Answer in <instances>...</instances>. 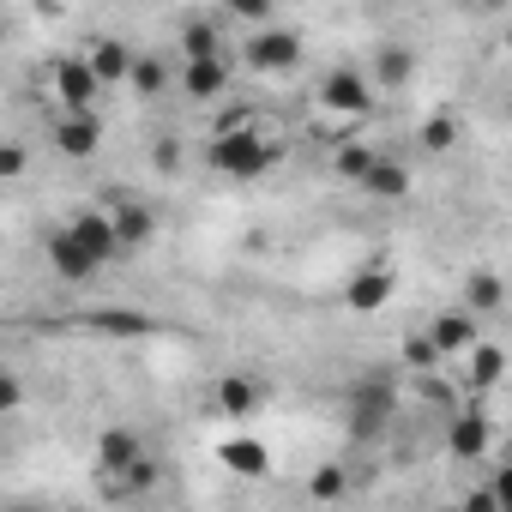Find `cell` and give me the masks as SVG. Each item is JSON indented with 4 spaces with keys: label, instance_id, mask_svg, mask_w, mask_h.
<instances>
[{
    "label": "cell",
    "instance_id": "cell-1",
    "mask_svg": "<svg viewBox=\"0 0 512 512\" xmlns=\"http://www.w3.org/2000/svg\"><path fill=\"white\" fill-rule=\"evenodd\" d=\"M272 163H278V145L260 139L253 127H241V133H217V139H211V169H223L229 181H260Z\"/></svg>",
    "mask_w": 512,
    "mask_h": 512
},
{
    "label": "cell",
    "instance_id": "cell-2",
    "mask_svg": "<svg viewBox=\"0 0 512 512\" xmlns=\"http://www.w3.org/2000/svg\"><path fill=\"white\" fill-rule=\"evenodd\" d=\"M97 91H103V79H97V67L91 61H55V97H61V109L67 115H97Z\"/></svg>",
    "mask_w": 512,
    "mask_h": 512
},
{
    "label": "cell",
    "instance_id": "cell-3",
    "mask_svg": "<svg viewBox=\"0 0 512 512\" xmlns=\"http://www.w3.org/2000/svg\"><path fill=\"white\" fill-rule=\"evenodd\" d=\"M392 416V386L380 380V374H368V380H356L350 386V434L356 440H374V428Z\"/></svg>",
    "mask_w": 512,
    "mask_h": 512
},
{
    "label": "cell",
    "instance_id": "cell-4",
    "mask_svg": "<svg viewBox=\"0 0 512 512\" xmlns=\"http://www.w3.org/2000/svg\"><path fill=\"white\" fill-rule=\"evenodd\" d=\"M49 266H55L67 284H85V278H91L103 260H97V253H91V247L73 235V223H61V229H49Z\"/></svg>",
    "mask_w": 512,
    "mask_h": 512
},
{
    "label": "cell",
    "instance_id": "cell-5",
    "mask_svg": "<svg viewBox=\"0 0 512 512\" xmlns=\"http://www.w3.org/2000/svg\"><path fill=\"white\" fill-rule=\"evenodd\" d=\"M320 103H326L332 115H368V109H374V91H368V79H362V73L332 67V73L320 79Z\"/></svg>",
    "mask_w": 512,
    "mask_h": 512
},
{
    "label": "cell",
    "instance_id": "cell-6",
    "mask_svg": "<svg viewBox=\"0 0 512 512\" xmlns=\"http://www.w3.org/2000/svg\"><path fill=\"white\" fill-rule=\"evenodd\" d=\"M302 61V37L296 31H260L247 43V67H260V73H290Z\"/></svg>",
    "mask_w": 512,
    "mask_h": 512
},
{
    "label": "cell",
    "instance_id": "cell-7",
    "mask_svg": "<svg viewBox=\"0 0 512 512\" xmlns=\"http://www.w3.org/2000/svg\"><path fill=\"white\" fill-rule=\"evenodd\" d=\"M428 338H434V350H440V356H470V350L482 344V326H476V314H470V308H458V314H434Z\"/></svg>",
    "mask_w": 512,
    "mask_h": 512
},
{
    "label": "cell",
    "instance_id": "cell-8",
    "mask_svg": "<svg viewBox=\"0 0 512 512\" xmlns=\"http://www.w3.org/2000/svg\"><path fill=\"white\" fill-rule=\"evenodd\" d=\"M392 290H398V278H392V266H362V272L350 278V290H344V302H350L356 314H380V308L392 302Z\"/></svg>",
    "mask_w": 512,
    "mask_h": 512
},
{
    "label": "cell",
    "instance_id": "cell-9",
    "mask_svg": "<svg viewBox=\"0 0 512 512\" xmlns=\"http://www.w3.org/2000/svg\"><path fill=\"white\" fill-rule=\"evenodd\" d=\"M139 458H145V440H139L133 428H103V440H97V470H103V476L121 482Z\"/></svg>",
    "mask_w": 512,
    "mask_h": 512
},
{
    "label": "cell",
    "instance_id": "cell-10",
    "mask_svg": "<svg viewBox=\"0 0 512 512\" xmlns=\"http://www.w3.org/2000/svg\"><path fill=\"white\" fill-rule=\"evenodd\" d=\"M55 145H61V157H91L103 145V121L97 115H61L55 121Z\"/></svg>",
    "mask_w": 512,
    "mask_h": 512
},
{
    "label": "cell",
    "instance_id": "cell-11",
    "mask_svg": "<svg viewBox=\"0 0 512 512\" xmlns=\"http://www.w3.org/2000/svg\"><path fill=\"white\" fill-rule=\"evenodd\" d=\"M115 235H121V253H139L151 235H157V217H151V205H139V199H121L115 211Z\"/></svg>",
    "mask_w": 512,
    "mask_h": 512
},
{
    "label": "cell",
    "instance_id": "cell-12",
    "mask_svg": "<svg viewBox=\"0 0 512 512\" xmlns=\"http://www.w3.org/2000/svg\"><path fill=\"white\" fill-rule=\"evenodd\" d=\"M73 235H79V241L97 253L103 266L115 260V253H121V235H115V217H109V211H79V217H73Z\"/></svg>",
    "mask_w": 512,
    "mask_h": 512
},
{
    "label": "cell",
    "instance_id": "cell-13",
    "mask_svg": "<svg viewBox=\"0 0 512 512\" xmlns=\"http://www.w3.org/2000/svg\"><path fill=\"white\" fill-rule=\"evenodd\" d=\"M223 464H229L235 476H247V482H260V476L272 470V452L253 440V434H241V440H223Z\"/></svg>",
    "mask_w": 512,
    "mask_h": 512
},
{
    "label": "cell",
    "instance_id": "cell-14",
    "mask_svg": "<svg viewBox=\"0 0 512 512\" xmlns=\"http://www.w3.org/2000/svg\"><path fill=\"white\" fill-rule=\"evenodd\" d=\"M488 440H494V428H488V416H482V410L458 416V422H452V434H446L452 458H482V452H488Z\"/></svg>",
    "mask_w": 512,
    "mask_h": 512
},
{
    "label": "cell",
    "instance_id": "cell-15",
    "mask_svg": "<svg viewBox=\"0 0 512 512\" xmlns=\"http://www.w3.org/2000/svg\"><path fill=\"white\" fill-rule=\"evenodd\" d=\"M91 332H103V338H145V332H157V320L151 314H133V308H97L91 314Z\"/></svg>",
    "mask_w": 512,
    "mask_h": 512
},
{
    "label": "cell",
    "instance_id": "cell-16",
    "mask_svg": "<svg viewBox=\"0 0 512 512\" xmlns=\"http://www.w3.org/2000/svg\"><path fill=\"white\" fill-rule=\"evenodd\" d=\"M217 410H223V416H235V422H247L253 410H260V386L241 380V374H229V380L217 386Z\"/></svg>",
    "mask_w": 512,
    "mask_h": 512
},
{
    "label": "cell",
    "instance_id": "cell-17",
    "mask_svg": "<svg viewBox=\"0 0 512 512\" xmlns=\"http://www.w3.org/2000/svg\"><path fill=\"white\" fill-rule=\"evenodd\" d=\"M91 67H97V79H103V85L133 79V55H127V43H115V37H103V43L91 49Z\"/></svg>",
    "mask_w": 512,
    "mask_h": 512
},
{
    "label": "cell",
    "instance_id": "cell-18",
    "mask_svg": "<svg viewBox=\"0 0 512 512\" xmlns=\"http://www.w3.org/2000/svg\"><path fill=\"white\" fill-rule=\"evenodd\" d=\"M362 187H368L374 199H404V193H410V169H404L398 157H380V163L368 169V181H362Z\"/></svg>",
    "mask_w": 512,
    "mask_h": 512
},
{
    "label": "cell",
    "instance_id": "cell-19",
    "mask_svg": "<svg viewBox=\"0 0 512 512\" xmlns=\"http://www.w3.org/2000/svg\"><path fill=\"white\" fill-rule=\"evenodd\" d=\"M410 73H416V55H410V49H398V43H386V49L374 55V79H380L386 91H398V85H410Z\"/></svg>",
    "mask_w": 512,
    "mask_h": 512
},
{
    "label": "cell",
    "instance_id": "cell-20",
    "mask_svg": "<svg viewBox=\"0 0 512 512\" xmlns=\"http://www.w3.org/2000/svg\"><path fill=\"white\" fill-rule=\"evenodd\" d=\"M464 302H470V314H494V308L506 302V284H500L494 272H470V278H464Z\"/></svg>",
    "mask_w": 512,
    "mask_h": 512
},
{
    "label": "cell",
    "instance_id": "cell-21",
    "mask_svg": "<svg viewBox=\"0 0 512 512\" xmlns=\"http://www.w3.org/2000/svg\"><path fill=\"white\" fill-rule=\"evenodd\" d=\"M181 49H187V61H223V55H217V25H211V19H187V25H181Z\"/></svg>",
    "mask_w": 512,
    "mask_h": 512
},
{
    "label": "cell",
    "instance_id": "cell-22",
    "mask_svg": "<svg viewBox=\"0 0 512 512\" xmlns=\"http://www.w3.org/2000/svg\"><path fill=\"white\" fill-rule=\"evenodd\" d=\"M229 67L223 61H187V97H223Z\"/></svg>",
    "mask_w": 512,
    "mask_h": 512
},
{
    "label": "cell",
    "instance_id": "cell-23",
    "mask_svg": "<svg viewBox=\"0 0 512 512\" xmlns=\"http://www.w3.org/2000/svg\"><path fill=\"white\" fill-rule=\"evenodd\" d=\"M506 374V350L500 344H476L470 350V386H494Z\"/></svg>",
    "mask_w": 512,
    "mask_h": 512
},
{
    "label": "cell",
    "instance_id": "cell-24",
    "mask_svg": "<svg viewBox=\"0 0 512 512\" xmlns=\"http://www.w3.org/2000/svg\"><path fill=\"white\" fill-rule=\"evenodd\" d=\"M344 488H350V476H344V464H320V470L308 476V494H314V500H338Z\"/></svg>",
    "mask_w": 512,
    "mask_h": 512
},
{
    "label": "cell",
    "instance_id": "cell-25",
    "mask_svg": "<svg viewBox=\"0 0 512 512\" xmlns=\"http://www.w3.org/2000/svg\"><path fill=\"white\" fill-rule=\"evenodd\" d=\"M422 145H428V151H452V145H458V121H452V115H428V121H422Z\"/></svg>",
    "mask_w": 512,
    "mask_h": 512
},
{
    "label": "cell",
    "instance_id": "cell-26",
    "mask_svg": "<svg viewBox=\"0 0 512 512\" xmlns=\"http://www.w3.org/2000/svg\"><path fill=\"white\" fill-rule=\"evenodd\" d=\"M380 157L368 151V145H338V175H350V181H368V169H374Z\"/></svg>",
    "mask_w": 512,
    "mask_h": 512
},
{
    "label": "cell",
    "instance_id": "cell-27",
    "mask_svg": "<svg viewBox=\"0 0 512 512\" xmlns=\"http://www.w3.org/2000/svg\"><path fill=\"white\" fill-rule=\"evenodd\" d=\"M133 85H139L145 97H157V91L169 85V73H163V61H151V55H145V61H133Z\"/></svg>",
    "mask_w": 512,
    "mask_h": 512
},
{
    "label": "cell",
    "instance_id": "cell-28",
    "mask_svg": "<svg viewBox=\"0 0 512 512\" xmlns=\"http://www.w3.org/2000/svg\"><path fill=\"white\" fill-rule=\"evenodd\" d=\"M404 362H410V368H434V362H440V350H434V338H428V332H416V338L404 344Z\"/></svg>",
    "mask_w": 512,
    "mask_h": 512
},
{
    "label": "cell",
    "instance_id": "cell-29",
    "mask_svg": "<svg viewBox=\"0 0 512 512\" xmlns=\"http://www.w3.org/2000/svg\"><path fill=\"white\" fill-rule=\"evenodd\" d=\"M151 482H157V464H151V458H139V464H133L115 488H121V494H139V488H151Z\"/></svg>",
    "mask_w": 512,
    "mask_h": 512
},
{
    "label": "cell",
    "instance_id": "cell-30",
    "mask_svg": "<svg viewBox=\"0 0 512 512\" xmlns=\"http://www.w3.org/2000/svg\"><path fill=\"white\" fill-rule=\"evenodd\" d=\"M458 512H500V494H494V488H470Z\"/></svg>",
    "mask_w": 512,
    "mask_h": 512
},
{
    "label": "cell",
    "instance_id": "cell-31",
    "mask_svg": "<svg viewBox=\"0 0 512 512\" xmlns=\"http://www.w3.org/2000/svg\"><path fill=\"white\" fill-rule=\"evenodd\" d=\"M0 175H25V145H7V151H0Z\"/></svg>",
    "mask_w": 512,
    "mask_h": 512
},
{
    "label": "cell",
    "instance_id": "cell-32",
    "mask_svg": "<svg viewBox=\"0 0 512 512\" xmlns=\"http://www.w3.org/2000/svg\"><path fill=\"white\" fill-rule=\"evenodd\" d=\"M488 488H494V494H500V506H512V464H500V470H494V482H488Z\"/></svg>",
    "mask_w": 512,
    "mask_h": 512
},
{
    "label": "cell",
    "instance_id": "cell-33",
    "mask_svg": "<svg viewBox=\"0 0 512 512\" xmlns=\"http://www.w3.org/2000/svg\"><path fill=\"white\" fill-rule=\"evenodd\" d=\"M235 19H253V25H260V19H272V13H266V0H235Z\"/></svg>",
    "mask_w": 512,
    "mask_h": 512
},
{
    "label": "cell",
    "instance_id": "cell-34",
    "mask_svg": "<svg viewBox=\"0 0 512 512\" xmlns=\"http://www.w3.org/2000/svg\"><path fill=\"white\" fill-rule=\"evenodd\" d=\"M506 49H512V31H506Z\"/></svg>",
    "mask_w": 512,
    "mask_h": 512
},
{
    "label": "cell",
    "instance_id": "cell-35",
    "mask_svg": "<svg viewBox=\"0 0 512 512\" xmlns=\"http://www.w3.org/2000/svg\"><path fill=\"white\" fill-rule=\"evenodd\" d=\"M19 512H37V506H19Z\"/></svg>",
    "mask_w": 512,
    "mask_h": 512
},
{
    "label": "cell",
    "instance_id": "cell-36",
    "mask_svg": "<svg viewBox=\"0 0 512 512\" xmlns=\"http://www.w3.org/2000/svg\"><path fill=\"white\" fill-rule=\"evenodd\" d=\"M440 512H458V506H440Z\"/></svg>",
    "mask_w": 512,
    "mask_h": 512
},
{
    "label": "cell",
    "instance_id": "cell-37",
    "mask_svg": "<svg viewBox=\"0 0 512 512\" xmlns=\"http://www.w3.org/2000/svg\"><path fill=\"white\" fill-rule=\"evenodd\" d=\"M500 512H512V506H500Z\"/></svg>",
    "mask_w": 512,
    "mask_h": 512
}]
</instances>
